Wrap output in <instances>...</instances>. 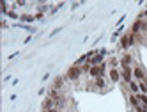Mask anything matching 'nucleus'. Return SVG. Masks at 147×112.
Here are the masks:
<instances>
[{"label": "nucleus", "instance_id": "obj_1", "mask_svg": "<svg viewBox=\"0 0 147 112\" xmlns=\"http://www.w3.org/2000/svg\"><path fill=\"white\" fill-rule=\"evenodd\" d=\"M121 80L124 84H131L133 82V68H121Z\"/></svg>", "mask_w": 147, "mask_h": 112}, {"label": "nucleus", "instance_id": "obj_2", "mask_svg": "<svg viewBox=\"0 0 147 112\" xmlns=\"http://www.w3.org/2000/svg\"><path fill=\"white\" fill-rule=\"evenodd\" d=\"M80 75H83L82 73V69H80V66H71L69 69H67V73H66V78H69V80H78L80 78Z\"/></svg>", "mask_w": 147, "mask_h": 112}, {"label": "nucleus", "instance_id": "obj_3", "mask_svg": "<svg viewBox=\"0 0 147 112\" xmlns=\"http://www.w3.org/2000/svg\"><path fill=\"white\" fill-rule=\"evenodd\" d=\"M135 39H136V36L131 34V32L124 34L122 39H121V46H122V48H129V46H133V45H135Z\"/></svg>", "mask_w": 147, "mask_h": 112}, {"label": "nucleus", "instance_id": "obj_4", "mask_svg": "<svg viewBox=\"0 0 147 112\" xmlns=\"http://www.w3.org/2000/svg\"><path fill=\"white\" fill-rule=\"evenodd\" d=\"M133 78L136 80V82H144V80L147 78V73L144 71L142 66H135L133 68Z\"/></svg>", "mask_w": 147, "mask_h": 112}, {"label": "nucleus", "instance_id": "obj_5", "mask_svg": "<svg viewBox=\"0 0 147 112\" xmlns=\"http://www.w3.org/2000/svg\"><path fill=\"white\" fill-rule=\"evenodd\" d=\"M103 59H105V50L96 52V54H94V57L89 60V62H90V66H99V64H103Z\"/></svg>", "mask_w": 147, "mask_h": 112}, {"label": "nucleus", "instance_id": "obj_6", "mask_svg": "<svg viewBox=\"0 0 147 112\" xmlns=\"http://www.w3.org/2000/svg\"><path fill=\"white\" fill-rule=\"evenodd\" d=\"M142 30H144V22H142V20H138V18H136V20H135V23L131 25V34L138 36V34L142 32Z\"/></svg>", "mask_w": 147, "mask_h": 112}, {"label": "nucleus", "instance_id": "obj_7", "mask_svg": "<svg viewBox=\"0 0 147 112\" xmlns=\"http://www.w3.org/2000/svg\"><path fill=\"white\" fill-rule=\"evenodd\" d=\"M131 62H133V55L131 54H124L121 57V68H129Z\"/></svg>", "mask_w": 147, "mask_h": 112}, {"label": "nucleus", "instance_id": "obj_8", "mask_svg": "<svg viewBox=\"0 0 147 112\" xmlns=\"http://www.w3.org/2000/svg\"><path fill=\"white\" fill-rule=\"evenodd\" d=\"M51 109H59L57 101L51 100V98H46V100L43 101V110H51Z\"/></svg>", "mask_w": 147, "mask_h": 112}, {"label": "nucleus", "instance_id": "obj_9", "mask_svg": "<svg viewBox=\"0 0 147 112\" xmlns=\"http://www.w3.org/2000/svg\"><path fill=\"white\" fill-rule=\"evenodd\" d=\"M110 80L113 84H117L119 80H121V69H117V68H110Z\"/></svg>", "mask_w": 147, "mask_h": 112}, {"label": "nucleus", "instance_id": "obj_10", "mask_svg": "<svg viewBox=\"0 0 147 112\" xmlns=\"http://www.w3.org/2000/svg\"><path fill=\"white\" fill-rule=\"evenodd\" d=\"M128 100H129V103H131V107H135V109H138L142 103H140V100H138V96L136 94H129L128 96Z\"/></svg>", "mask_w": 147, "mask_h": 112}, {"label": "nucleus", "instance_id": "obj_11", "mask_svg": "<svg viewBox=\"0 0 147 112\" xmlns=\"http://www.w3.org/2000/svg\"><path fill=\"white\" fill-rule=\"evenodd\" d=\"M94 84H96V89L98 91H103L105 89V77H98V78H94Z\"/></svg>", "mask_w": 147, "mask_h": 112}, {"label": "nucleus", "instance_id": "obj_12", "mask_svg": "<svg viewBox=\"0 0 147 112\" xmlns=\"http://www.w3.org/2000/svg\"><path fill=\"white\" fill-rule=\"evenodd\" d=\"M128 87L131 91V94H138L140 93V87H138V82H136V80H133L131 84H128Z\"/></svg>", "mask_w": 147, "mask_h": 112}, {"label": "nucleus", "instance_id": "obj_13", "mask_svg": "<svg viewBox=\"0 0 147 112\" xmlns=\"http://www.w3.org/2000/svg\"><path fill=\"white\" fill-rule=\"evenodd\" d=\"M62 87H64V77H57V78H55V82H53V89L60 91Z\"/></svg>", "mask_w": 147, "mask_h": 112}, {"label": "nucleus", "instance_id": "obj_14", "mask_svg": "<svg viewBox=\"0 0 147 112\" xmlns=\"http://www.w3.org/2000/svg\"><path fill=\"white\" fill-rule=\"evenodd\" d=\"M108 64H110V68H117V64H121V60H119V59H115V57H112Z\"/></svg>", "mask_w": 147, "mask_h": 112}, {"label": "nucleus", "instance_id": "obj_15", "mask_svg": "<svg viewBox=\"0 0 147 112\" xmlns=\"http://www.w3.org/2000/svg\"><path fill=\"white\" fill-rule=\"evenodd\" d=\"M138 87H140V93L142 94H147V84L145 82H138Z\"/></svg>", "mask_w": 147, "mask_h": 112}, {"label": "nucleus", "instance_id": "obj_16", "mask_svg": "<svg viewBox=\"0 0 147 112\" xmlns=\"http://www.w3.org/2000/svg\"><path fill=\"white\" fill-rule=\"evenodd\" d=\"M34 18H36V16H32V14H23V16H22V20H23V22H32Z\"/></svg>", "mask_w": 147, "mask_h": 112}, {"label": "nucleus", "instance_id": "obj_17", "mask_svg": "<svg viewBox=\"0 0 147 112\" xmlns=\"http://www.w3.org/2000/svg\"><path fill=\"white\" fill-rule=\"evenodd\" d=\"M7 14H9V16H11V18H14V20L18 18V13H14V11H9Z\"/></svg>", "mask_w": 147, "mask_h": 112}, {"label": "nucleus", "instance_id": "obj_18", "mask_svg": "<svg viewBox=\"0 0 147 112\" xmlns=\"http://www.w3.org/2000/svg\"><path fill=\"white\" fill-rule=\"evenodd\" d=\"M43 112H60V109H51V110H43Z\"/></svg>", "mask_w": 147, "mask_h": 112}]
</instances>
